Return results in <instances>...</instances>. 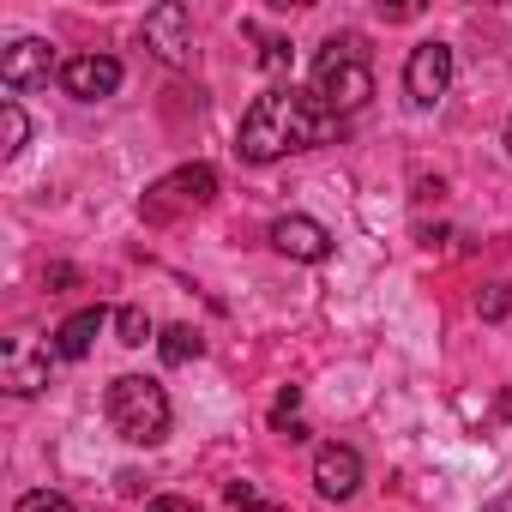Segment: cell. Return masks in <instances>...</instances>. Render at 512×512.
Masks as SVG:
<instances>
[{
  "instance_id": "obj_1",
  "label": "cell",
  "mask_w": 512,
  "mask_h": 512,
  "mask_svg": "<svg viewBox=\"0 0 512 512\" xmlns=\"http://www.w3.org/2000/svg\"><path fill=\"white\" fill-rule=\"evenodd\" d=\"M338 133V115L314 97V91H296V85H272L266 97H253V109L241 115L235 127V151L241 163H278L290 151H314Z\"/></svg>"
},
{
  "instance_id": "obj_2",
  "label": "cell",
  "mask_w": 512,
  "mask_h": 512,
  "mask_svg": "<svg viewBox=\"0 0 512 512\" xmlns=\"http://www.w3.org/2000/svg\"><path fill=\"white\" fill-rule=\"evenodd\" d=\"M314 97L344 121L356 115L368 97H374V67H368V37L344 31V37H326L320 55H314Z\"/></svg>"
},
{
  "instance_id": "obj_3",
  "label": "cell",
  "mask_w": 512,
  "mask_h": 512,
  "mask_svg": "<svg viewBox=\"0 0 512 512\" xmlns=\"http://www.w3.org/2000/svg\"><path fill=\"white\" fill-rule=\"evenodd\" d=\"M103 410H109V428H115L127 446H157V440L169 434V392H163L157 380H145V374L109 380Z\"/></svg>"
},
{
  "instance_id": "obj_4",
  "label": "cell",
  "mask_w": 512,
  "mask_h": 512,
  "mask_svg": "<svg viewBox=\"0 0 512 512\" xmlns=\"http://www.w3.org/2000/svg\"><path fill=\"white\" fill-rule=\"evenodd\" d=\"M211 199H217V169H211V163H187V169L163 175V181L139 199V211H145V223H169V217L199 211V205H211Z\"/></svg>"
},
{
  "instance_id": "obj_5",
  "label": "cell",
  "mask_w": 512,
  "mask_h": 512,
  "mask_svg": "<svg viewBox=\"0 0 512 512\" xmlns=\"http://www.w3.org/2000/svg\"><path fill=\"white\" fill-rule=\"evenodd\" d=\"M49 344L37 338V332H13L7 344H0V386H7L13 398H31V392H43L49 386Z\"/></svg>"
},
{
  "instance_id": "obj_6",
  "label": "cell",
  "mask_w": 512,
  "mask_h": 512,
  "mask_svg": "<svg viewBox=\"0 0 512 512\" xmlns=\"http://www.w3.org/2000/svg\"><path fill=\"white\" fill-rule=\"evenodd\" d=\"M145 49L163 67H187L193 61V13L181 7V0H163V7L145 13Z\"/></svg>"
},
{
  "instance_id": "obj_7",
  "label": "cell",
  "mask_w": 512,
  "mask_h": 512,
  "mask_svg": "<svg viewBox=\"0 0 512 512\" xmlns=\"http://www.w3.org/2000/svg\"><path fill=\"white\" fill-rule=\"evenodd\" d=\"M404 91H410L416 109H434L452 91V49L446 43H416L410 61H404Z\"/></svg>"
},
{
  "instance_id": "obj_8",
  "label": "cell",
  "mask_w": 512,
  "mask_h": 512,
  "mask_svg": "<svg viewBox=\"0 0 512 512\" xmlns=\"http://www.w3.org/2000/svg\"><path fill=\"white\" fill-rule=\"evenodd\" d=\"M49 73H55V49L43 37H19L0 49V85L7 91H43Z\"/></svg>"
},
{
  "instance_id": "obj_9",
  "label": "cell",
  "mask_w": 512,
  "mask_h": 512,
  "mask_svg": "<svg viewBox=\"0 0 512 512\" xmlns=\"http://www.w3.org/2000/svg\"><path fill=\"white\" fill-rule=\"evenodd\" d=\"M61 91L79 103H103L121 91V61L115 55H73V61H61Z\"/></svg>"
},
{
  "instance_id": "obj_10",
  "label": "cell",
  "mask_w": 512,
  "mask_h": 512,
  "mask_svg": "<svg viewBox=\"0 0 512 512\" xmlns=\"http://www.w3.org/2000/svg\"><path fill=\"white\" fill-rule=\"evenodd\" d=\"M272 247L284 253V260L320 266V260H332V229L314 223V217H278V223H272Z\"/></svg>"
},
{
  "instance_id": "obj_11",
  "label": "cell",
  "mask_w": 512,
  "mask_h": 512,
  "mask_svg": "<svg viewBox=\"0 0 512 512\" xmlns=\"http://www.w3.org/2000/svg\"><path fill=\"white\" fill-rule=\"evenodd\" d=\"M314 488H320V500H350L356 488H362V452L356 446H320L314 452Z\"/></svg>"
},
{
  "instance_id": "obj_12",
  "label": "cell",
  "mask_w": 512,
  "mask_h": 512,
  "mask_svg": "<svg viewBox=\"0 0 512 512\" xmlns=\"http://www.w3.org/2000/svg\"><path fill=\"white\" fill-rule=\"evenodd\" d=\"M103 326H109V314H103V308H79V314H67V320H61V332H55V356H61V362H85Z\"/></svg>"
},
{
  "instance_id": "obj_13",
  "label": "cell",
  "mask_w": 512,
  "mask_h": 512,
  "mask_svg": "<svg viewBox=\"0 0 512 512\" xmlns=\"http://www.w3.org/2000/svg\"><path fill=\"white\" fill-rule=\"evenodd\" d=\"M157 350H163V362H169V368H187V362H199L205 338H199L193 326H169V332L157 338Z\"/></svg>"
},
{
  "instance_id": "obj_14",
  "label": "cell",
  "mask_w": 512,
  "mask_h": 512,
  "mask_svg": "<svg viewBox=\"0 0 512 512\" xmlns=\"http://www.w3.org/2000/svg\"><path fill=\"white\" fill-rule=\"evenodd\" d=\"M0 139H7V145H0L7 157H19V151H25V139H31V121H25L19 97H7V103H0Z\"/></svg>"
},
{
  "instance_id": "obj_15",
  "label": "cell",
  "mask_w": 512,
  "mask_h": 512,
  "mask_svg": "<svg viewBox=\"0 0 512 512\" xmlns=\"http://www.w3.org/2000/svg\"><path fill=\"white\" fill-rule=\"evenodd\" d=\"M151 332H157V326H151V314H145V308H121V314H115V338H121L127 350L151 344Z\"/></svg>"
},
{
  "instance_id": "obj_16",
  "label": "cell",
  "mask_w": 512,
  "mask_h": 512,
  "mask_svg": "<svg viewBox=\"0 0 512 512\" xmlns=\"http://www.w3.org/2000/svg\"><path fill=\"white\" fill-rule=\"evenodd\" d=\"M13 512H73V500L67 494H55V488H31V494H19V506Z\"/></svg>"
},
{
  "instance_id": "obj_17",
  "label": "cell",
  "mask_w": 512,
  "mask_h": 512,
  "mask_svg": "<svg viewBox=\"0 0 512 512\" xmlns=\"http://www.w3.org/2000/svg\"><path fill=\"white\" fill-rule=\"evenodd\" d=\"M229 506L235 512H278V500H266L253 482H229Z\"/></svg>"
},
{
  "instance_id": "obj_18",
  "label": "cell",
  "mask_w": 512,
  "mask_h": 512,
  "mask_svg": "<svg viewBox=\"0 0 512 512\" xmlns=\"http://www.w3.org/2000/svg\"><path fill=\"white\" fill-rule=\"evenodd\" d=\"M506 308H512V296H506V284H488V290L476 296V314H482V320H506Z\"/></svg>"
},
{
  "instance_id": "obj_19",
  "label": "cell",
  "mask_w": 512,
  "mask_h": 512,
  "mask_svg": "<svg viewBox=\"0 0 512 512\" xmlns=\"http://www.w3.org/2000/svg\"><path fill=\"white\" fill-rule=\"evenodd\" d=\"M260 67H266V73H284V67H290V43H284V37H266V43H260Z\"/></svg>"
},
{
  "instance_id": "obj_20",
  "label": "cell",
  "mask_w": 512,
  "mask_h": 512,
  "mask_svg": "<svg viewBox=\"0 0 512 512\" xmlns=\"http://www.w3.org/2000/svg\"><path fill=\"white\" fill-rule=\"evenodd\" d=\"M151 512H193V506H187V500H157Z\"/></svg>"
},
{
  "instance_id": "obj_21",
  "label": "cell",
  "mask_w": 512,
  "mask_h": 512,
  "mask_svg": "<svg viewBox=\"0 0 512 512\" xmlns=\"http://www.w3.org/2000/svg\"><path fill=\"white\" fill-rule=\"evenodd\" d=\"M506 157H512V115H506Z\"/></svg>"
}]
</instances>
